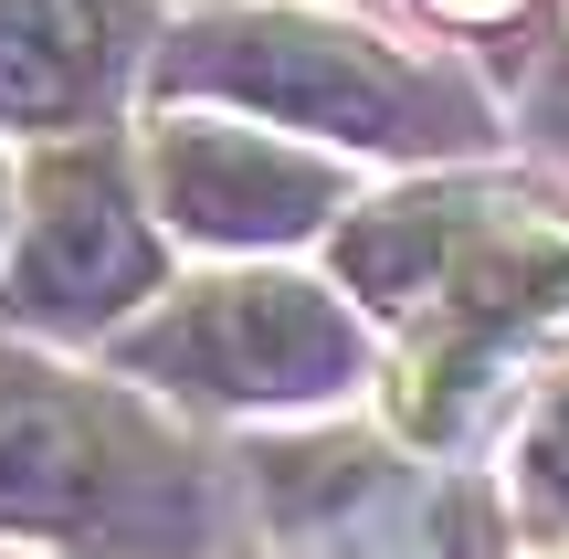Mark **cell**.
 I'll return each instance as SVG.
<instances>
[{"label": "cell", "instance_id": "8992f818", "mask_svg": "<svg viewBox=\"0 0 569 559\" xmlns=\"http://www.w3.org/2000/svg\"><path fill=\"white\" fill-rule=\"evenodd\" d=\"M148 274H159V243L117 201V180L106 169H63L42 190V222L21 243V264H11V307L21 317H106L127 296H148Z\"/></svg>", "mask_w": 569, "mask_h": 559}, {"label": "cell", "instance_id": "277c9868", "mask_svg": "<svg viewBox=\"0 0 569 559\" xmlns=\"http://www.w3.org/2000/svg\"><path fill=\"white\" fill-rule=\"evenodd\" d=\"M138 370H180L232 401H296V391H338L359 370V328L338 296L296 286V274H253V286H201L190 317L138 338Z\"/></svg>", "mask_w": 569, "mask_h": 559}, {"label": "cell", "instance_id": "3957f363", "mask_svg": "<svg viewBox=\"0 0 569 559\" xmlns=\"http://www.w3.org/2000/svg\"><path fill=\"white\" fill-rule=\"evenodd\" d=\"M159 443L84 391H42V380H0V518L21 528H117L127 507H159L180 476H159Z\"/></svg>", "mask_w": 569, "mask_h": 559}, {"label": "cell", "instance_id": "ba28073f", "mask_svg": "<svg viewBox=\"0 0 569 559\" xmlns=\"http://www.w3.org/2000/svg\"><path fill=\"white\" fill-rule=\"evenodd\" d=\"M538 476H549V497H569V401L549 412V433H538Z\"/></svg>", "mask_w": 569, "mask_h": 559}, {"label": "cell", "instance_id": "9c48e42d", "mask_svg": "<svg viewBox=\"0 0 569 559\" xmlns=\"http://www.w3.org/2000/svg\"><path fill=\"white\" fill-rule=\"evenodd\" d=\"M443 11H465V21H496V11H517V0H443Z\"/></svg>", "mask_w": 569, "mask_h": 559}, {"label": "cell", "instance_id": "5b68a950", "mask_svg": "<svg viewBox=\"0 0 569 559\" xmlns=\"http://www.w3.org/2000/svg\"><path fill=\"white\" fill-rule=\"evenodd\" d=\"M159 201L201 243H284L338 201V180L243 127H159Z\"/></svg>", "mask_w": 569, "mask_h": 559}, {"label": "cell", "instance_id": "52a82bcc", "mask_svg": "<svg viewBox=\"0 0 569 559\" xmlns=\"http://www.w3.org/2000/svg\"><path fill=\"white\" fill-rule=\"evenodd\" d=\"M127 21L106 0H0V117L63 127L106 96Z\"/></svg>", "mask_w": 569, "mask_h": 559}, {"label": "cell", "instance_id": "6da1fadb", "mask_svg": "<svg viewBox=\"0 0 569 559\" xmlns=\"http://www.w3.org/2000/svg\"><path fill=\"white\" fill-rule=\"evenodd\" d=\"M348 274L369 296H432L486 338H528L569 317V222L538 211H465V201H401L348 232Z\"/></svg>", "mask_w": 569, "mask_h": 559}, {"label": "cell", "instance_id": "7a4b0ae2", "mask_svg": "<svg viewBox=\"0 0 569 559\" xmlns=\"http://www.w3.org/2000/svg\"><path fill=\"white\" fill-rule=\"evenodd\" d=\"M169 74L201 84V96L253 106V117L317 127V138H348V148H380V138H401V127H411V84L390 74L369 42L327 32V21H296V11H253V21L180 32Z\"/></svg>", "mask_w": 569, "mask_h": 559}]
</instances>
